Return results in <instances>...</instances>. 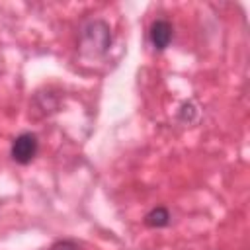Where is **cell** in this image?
<instances>
[{"label": "cell", "mask_w": 250, "mask_h": 250, "mask_svg": "<svg viewBox=\"0 0 250 250\" xmlns=\"http://www.w3.org/2000/svg\"><path fill=\"white\" fill-rule=\"evenodd\" d=\"M170 223V213L166 207H154L145 215V225L150 229H160Z\"/></svg>", "instance_id": "obj_3"}, {"label": "cell", "mask_w": 250, "mask_h": 250, "mask_svg": "<svg viewBox=\"0 0 250 250\" xmlns=\"http://www.w3.org/2000/svg\"><path fill=\"white\" fill-rule=\"evenodd\" d=\"M51 250H80V246L74 240H59L51 246Z\"/></svg>", "instance_id": "obj_4"}, {"label": "cell", "mask_w": 250, "mask_h": 250, "mask_svg": "<svg viewBox=\"0 0 250 250\" xmlns=\"http://www.w3.org/2000/svg\"><path fill=\"white\" fill-rule=\"evenodd\" d=\"M172 35H174V29H172V23L168 20L152 21V25H150V41L158 51H164L170 45Z\"/></svg>", "instance_id": "obj_2"}, {"label": "cell", "mask_w": 250, "mask_h": 250, "mask_svg": "<svg viewBox=\"0 0 250 250\" xmlns=\"http://www.w3.org/2000/svg\"><path fill=\"white\" fill-rule=\"evenodd\" d=\"M37 150H39V141H37V137H35L33 133H21V135H18V137L14 139L10 154H12V158H14L18 164H29V162L35 158Z\"/></svg>", "instance_id": "obj_1"}]
</instances>
